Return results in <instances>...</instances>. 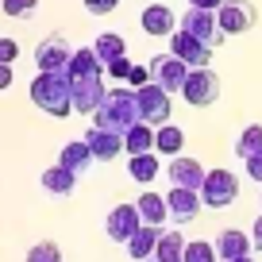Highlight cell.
I'll use <instances>...</instances> for the list:
<instances>
[{"label": "cell", "mask_w": 262, "mask_h": 262, "mask_svg": "<svg viewBox=\"0 0 262 262\" xmlns=\"http://www.w3.org/2000/svg\"><path fill=\"white\" fill-rule=\"evenodd\" d=\"M31 100L47 116H70L74 100H70V70H39V77L31 81Z\"/></svg>", "instance_id": "1"}, {"label": "cell", "mask_w": 262, "mask_h": 262, "mask_svg": "<svg viewBox=\"0 0 262 262\" xmlns=\"http://www.w3.org/2000/svg\"><path fill=\"white\" fill-rule=\"evenodd\" d=\"M93 123L108 131H127L131 123H139V100H135V89H108L100 108L93 112Z\"/></svg>", "instance_id": "2"}, {"label": "cell", "mask_w": 262, "mask_h": 262, "mask_svg": "<svg viewBox=\"0 0 262 262\" xmlns=\"http://www.w3.org/2000/svg\"><path fill=\"white\" fill-rule=\"evenodd\" d=\"M170 97H173V93H166L158 81L139 85V89H135V100H139V120L150 123V127H162V123H170V112H173Z\"/></svg>", "instance_id": "3"}, {"label": "cell", "mask_w": 262, "mask_h": 262, "mask_svg": "<svg viewBox=\"0 0 262 262\" xmlns=\"http://www.w3.org/2000/svg\"><path fill=\"white\" fill-rule=\"evenodd\" d=\"M178 27H185L189 35H196L201 42H208V47H220L228 35H224V27H220V19H216V12L212 8H196V4H189V12L178 19Z\"/></svg>", "instance_id": "4"}, {"label": "cell", "mask_w": 262, "mask_h": 262, "mask_svg": "<svg viewBox=\"0 0 262 262\" xmlns=\"http://www.w3.org/2000/svg\"><path fill=\"white\" fill-rule=\"evenodd\" d=\"M181 97H185L193 108H208L216 97H220V77H216L208 66H193L189 77H185V85H181Z\"/></svg>", "instance_id": "5"}, {"label": "cell", "mask_w": 262, "mask_h": 262, "mask_svg": "<svg viewBox=\"0 0 262 262\" xmlns=\"http://www.w3.org/2000/svg\"><path fill=\"white\" fill-rule=\"evenodd\" d=\"M239 196V181L231 170H208L205 173V185H201V201H205L208 208H228L235 205Z\"/></svg>", "instance_id": "6"}, {"label": "cell", "mask_w": 262, "mask_h": 262, "mask_svg": "<svg viewBox=\"0 0 262 262\" xmlns=\"http://www.w3.org/2000/svg\"><path fill=\"white\" fill-rule=\"evenodd\" d=\"M104 77L100 74H81V77H70V100H74V112H97L100 100H104Z\"/></svg>", "instance_id": "7"}, {"label": "cell", "mask_w": 262, "mask_h": 262, "mask_svg": "<svg viewBox=\"0 0 262 262\" xmlns=\"http://www.w3.org/2000/svg\"><path fill=\"white\" fill-rule=\"evenodd\" d=\"M147 70H150V81H158L166 93H181V85L189 77V66L178 54H155Z\"/></svg>", "instance_id": "8"}, {"label": "cell", "mask_w": 262, "mask_h": 262, "mask_svg": "<svg viewBox=\"0 0 262 262\" xmlns=\"http://www.w3.org/2000/svg\"><path fill=\"white\" fill-rule=\"evenodd\" d=\"M216 19H220V27H224V35H243V31H251L254 27V4L251 0H224L220 8H216Z\"/></svg>", "instance_id": "9"}, {"label": "cell", "mask_w": 262, "mask_h": 262, "mask_svg": "<svg viewBox=\"0 0 262 262\" xmlns=\"http://www.w3.org/2000/svg\"><path fill=\"white\" fill-rule=\"evenodd\" d=\"M170 54H178L181 62L193 70V66H208L212 47H208V42H201L196 35H189L185 27H173V35H170Z\"/></svg>", "instance_id": "10"}, {"label": "cell", "mask_w": 262, "mask_h": 262, "mask_svg": "<svg viewBox=\"0 0 262 262\" xmlns=\"http://www.w3.org/2000/svg\"><path fill=\"white\" fill-rule=\"evenodd\" d=\"M201 193L196 189H181V185H173L170 189V196H166V212H170V220L173 224H189V220H196L201 216Z\"/></svg>", "instance_id": "11"}, {"label": "cell", "mask_w": 262, "mask_h": 262, "mask_svg": "<svg viewBox=\"0 0 262 262\" xmlns=\"http://www.w3.org/2000/svg\"><path fill=\"white\" fill-rule=\"evenodd\" d=\"M70 54H74V47L66 42V35H47V39L35 47V66H39V70H66V66H70Z\"/></svg>", "instance_id": "12"}, {"label": "cell", "mask_w": 262, "mask_h": 262, "mask_svg": "<svg viewBox=\"0 0 262 262\" xmlns=\"http://www.w3.org/2000/svg\"><path fill=\"white\" fill-rule=\"evenodd\" d=\"M139 224H143V216H139L135 205H116L112 212H108L104 228H108V239H112V243H127V239L139 231Z\"/></svg>", "instance_id": "13"}, {"label": "cell", "mask_w": 262, "mask_h": 262, "mask_svg": "<svg viewBox=\"0 0 262 262\" xmlns=\"http://www.w3.org/2000/svg\"><path fill=\"white\" fill-rule=\"evenodd\" d=\"M205 166L196 162V158H181V155H173V162H170V170H166V178H170V185H181V189H196L201 193V185H205Z\"/></svg>", "instance_id": "14"}, {"label": "cell", "mask_w": 262, "mask_h": 262, "mask_svg": "<svg viewBox=\"0 0 262 262\" xmlns=\"http://www.w3.org/2000/svg\"><path fill=\"white\" fill-rule=\"evenodd\" d=\"M85 143H89V150H93V158H97V162H112V158H116V155L123 150V135H120V131L97 127V123L89 127Z\"/></svg>", "instance_id": "15"}, {"label": "cell", "mask_w": 262, "mask_h": 262, "mask_svg": "<svg viewBox=\"0 0 262 262\" xmlns=\"http://www.w3.org/2000/svg\"><path fill=\"white\" fill-rule=\"evenodd\" d=\"M139 24H143V31H147V35H173L178 16H173L166 4H147L143 16H139Z\"/></svg>", "instance_id": "16"}, {"label": "cell", "mask_w": 262, "mask_h": 262, "mask_svg": "<svg viewBox=\"0 0 262 262\" xmlns=\"http://www.w3.org/2000/svg\"><path fill=\"white\" fill-rule=\"evenodd\" d=\"M158 235H162L158 224H139V231L127 239V254L135 262H147L150 254H155V247H158Z\"/></svg>", "instance_id": "17"}, {"label": "cell", "mask_w": 262, "mask_h": 262, "mask_svg": "<svg viewBox=\"0 0 262 262\" xmlns=\"http://www.w3.org/2000/svg\"><path fill=\"white\" fill-rule=\"evenodd\" d=\"M251 235H243L239 228H228V231H220L216 235V258H224V262H231V258H239V254H251Z\"/></svg>", "instance_id": "18"}, {"label": "cell", "mask_w": 262, "mask_h": 262, "mask_svg": "<svg viewBox=\"0 0 262 262\" xmlns=\"http://www.w3.org/2000/svg\"><path fill=\"white\" fill-rule=\"evenodd\" d=\"M42 189H47V193H54V196H70L74 193V185H77V173L74 170H66L62 162L58 166H50V170H42Z\"/></svg>", "instance_id": "19"}, {"label": "cell", "mask_w": 262, "mask_h": 262, "mask_svg": "<svg viewBox=\"0 0 262 262\" xmlns=\"http://www.w3.org/2000/svg\"><path fill=\"white\" fill-rule=\"evenodd\" d=\"M58 162L66 166V170H74V173H85L97 158H93V150H89V143L85 139H77V143H66L62 147V155H58Z\"/></svg>", "instance_id": "20"}, {"label": "cell", "mask_w": 262, "mask_h": 262, "mask_svg": "<svg viewBox=\"0 0 262 262\" xmlns=\"http://www.w3.org/2000/svg\"><path fill=\"white\" fill-rule=\"evenodd\" d=\"M123 150L127 155H147V150H155V127L150 123H131L127 131H123Z\"/></svg>", "instance_id": "21"}, {"label": "cell", "mask_w": 262, "mask_h": 262, "mask_svg": "<svg viewBox=\"0 0 262 262\" xmlns=\"http://www.w3.org/2000/svg\"><path fill=\"white\" fill-rule=\"evenodd\" d=\"M181 254H185V235H178V231H162L155 254H150L147 262H181Z\"/></svg>", "instance_id": "22"}, {"label": "cell", "mask_w": 262, "mask_h": 262, "mask_svg": "<svg viewBox=\"0 0 262 262\" xmlns=\"http://www.w3.org/2000/svg\"><path fill=\"white\" fill-rule=\"evenodd\" d=\"M181 147H185V131L173 127V123H162V127H155V150L158 155H181Z\"/></svg>", "instance_id": "23"}, {"label": "cell", "mask_w": 262, "mask_h": 262, "mask_svg": "<svg viewBox=\"0 0 262 262\" xmlns=\"http://www.w3.org/2000/svg\"><path fill=\"white\" fill-rule=\"evenodd\" d=\"M70 77H81V74H104V62L97 58V50L93 47H85V50H74L70 54Z\"/></svg>", "instance_id": "24"}, {"label": "cell", "mask_w": 262, "mask_h": 262, "mask_svg": "<svg viewBox=\"0 0 262 262\" xmlns=\"http://www.w3.org/2000/svg\"><path fill=\"white\" fill-rule=\"evenodd\" d=\"M135 208H139L143 224H158V228H162V220L170 216L166 212V196H158V193H143L139 201H135Z\"/></svg>", "instance_id": "25"}, {"label": "cell", "mask_w": 262, "mask_h": 262, "mask_svg": "<svg viewBox=\"0 0 262 262\" xmlns=\"http://www.w3.org/2000/svg\"><path fill=\"white\" fill-rule=\"evenodd\" d=\"M127 173H131L135 181H143V185H147V181H155V178H158V155H155V150H147V155H131Z\"/></svg>", "instance_id": "26"}, {"label": "cell", "mask_w": 262, "mask_h": 262, "mask_svg": "<svg viewBox=\"0 0 262 262\" xmlns=\"http://www.w3.org/2000/svg\"><path fill=\"white\" fill-rule=\"evenodd\" d=\"M93 50H97V58H100V62L108 66V62H116L120 54H127V42H123V39H120L116 31H104V35H100L97 42H93Z\"/></svg>", "instance_id": "27"}, {"label": "cell", "mask_w": 262, "mask_h": 262, "mask_svg": "<svg viewBox=\"0 0 262 262\" xmlns=\"http://www.w3.org/2000/svg\"><path fill=\"white\" fill-rule=\"evenodd\" d=\"M258 150H262V123H251V127L239 135L235 155H239V158H251V155H258Z\"/></svg>", "instance_id": "28"}, {"label": "cell", "mask_w": 262, "mask_h": 262, "mask_svg": "<svg viewBox=\"0 0 262 262\" xmlns=\"http://www.w3.org/2000/svg\"><path fill=\"white\" fill-rule=\"evenodd\" d=\"M181 262H216V243H208V239H193V243H185Z\"/></svg>", "instance_id": "29"}, {"label": "cell", "mask_w": 262, "mask_h": 262, "mask_svg": "<svg viewBox=\"0 0 262 262\" xmlns=\"http://www.w3.org/2000/svg\"><path fill=\"white\" fill-rule=\"evenodd\" d=\"M27 262H62V247L58 243H35L27 251Z\"/></svg>", "instance_id": "30"}, {"label": "cell", "mask_w": 262, "mask_h": 262, "mask_svg": "<svg viewBox=\"0 0 262 262\" xmlns=\"http://www.w3.org/2000/svg\"><path fill=\"white\" fill-rule=\"evenodd\" d=\"M0 8H4V16L19 19V16H31L39 8V0H0Z\"/></svg>", "instance_id": "31"}, {"label": "cell", "mask_w": 262, "mask_h": 262, "mask_svg": "<svg viewBox=\"0 0 262 262\" xmlns=\"http://www.w3.org/2000/svg\"><path fill=\"white\" fill-rule=\"evenodd\" d=\"M104 70H108V77H116V81H127V74H131V62H127V54H120L116 62H108Z\"/></svg>", "instance_id": "32"}, {"label": "cell", "mask_w": 262, "mask_h": 262, "mask_svg": "<svg viewBox=\"0 0 262 262\" xmlns=\"http://www.w3.org/2000/svg\"><path fill=\"white\" fill-rule=\"evenodd\" d=\"M116 4H120V0H85V12H93V16H108V12H116Z\"/></svg>", "instance_id": "33"}, {"label": "cell", "mask_w": 262, "mask_h": 262, "mask_svg": "<svg viewBox=\"0 0 262 262\" xmlns=\"http://www.w3.org/2000/svg\"><path fill=\"white\" fill-rule=\"evenodd\" d=\"M127 81H131V89H139V85H147V81H150V70H147V66H131Z\"/></svg>", "instance_id": "34"}, {"label": "cell", "mask_w": 262, "mask_h": 262, "mask_svg": "<svg viewBox=\"0 0 262 262\" xmlns=\"http://www.w3.org/2000/svg\"><path fill=\"white\" fill-rule=\"evenodd\" d=\"M16 54H19V47H16V39H0V62H16Z\"/></svg>", "instance_id": "35"}, {"label": "cell", "mask_w": 262, "mask_h": 262, "mask_svg": "<svg viewBox=\"0 0 262 262\" xmlns=\"http://www.w3.org/2000/svg\"><path fill=\"white\" fill-rule=\"evenodd\" d=\"M243 162H247V173L262 185V150H258V155H251V158H243Z\"/></svg>", "instance_id": "36"}, {"label": "cell", "mask_w": 262, "mask_h": 262, "mask_svg": "<svg viewBox=\"0 0 262 262\" xmlns=\"http://www.w3.org/2000/svg\"><path fill=\"white\" fill-rule=\"evenodd\" d=\"M8 85H12V66L0 62V89H8Z\"/></svg>", "instance_id": "37"}, {"label": "cell", "mask_w": 262, "mask_h": 262, "mask_svg": "<svg viewBox=\"0 0 262 262\" xmlns=\"http://www.w3.org/2000/svg\"><path fill=\"white\" fill-rule=\"evenodd\" d=\"M251 243H254V247H258V251H262V216H258V220H254V231H251Z\"/></svg>", "instance_id": "38"}, {"label": "cell", "mask_w": 262, "mask_h": 262, "mask_svg": "<svg viewBox=\"0 0 262 262\" xmlns=\"http://www.w3.org/2000/svg\"><path fill=\"white\" fill-rule=\"evenodd\" d=\"M189 4H196V8H212V12H216L224 0H189Z\"/></svg>", "instance_id": "39"}, {"label": "cell", "mask_w": 262, "mask_h": 262, "mask_svg": "<svg viewBox=\"0 0 262 262\" xmlns=\"http://www.w3.org/2000/svg\"><path fill=\"white\" fill-rule=\"evenodd\" d=\"M231 262H254V258H251V254H239V258H231Z\"/></svg>", "instance_id": "40"}]
</instances>
